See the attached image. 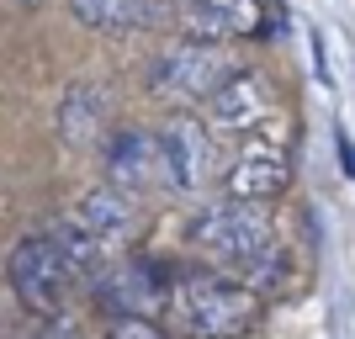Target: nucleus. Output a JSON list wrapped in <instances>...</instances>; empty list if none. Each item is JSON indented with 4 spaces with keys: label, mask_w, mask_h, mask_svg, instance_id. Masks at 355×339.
Instances as JSON below:
<instances>
[{
    "label": "nucleus",
    "mask_w": 355,
    "mask_h": 339,
    "mask_svg": "<svg viewBox=\"0 0 355 339\" xmlns=\"http://www.w3.org/2000/svg\"><path fill=\"white\" fill-rule=\"evenodd\" d=\"M191 244H202V250L212 254H228V260H250V254H260L270 244V218L260 212V202H250V196H223V202L202 207L191 218Z\"/></svg>",
    "instance_id": "3"
},
{
    "label": "nucleus",
    "mask_w": 355,
    "mask_h": 339,
    "mask_svg": "<svg viewBox=\"0 0 355 339\" xmlns=\"http://www.w3.org/2000/svg\"><path fill=\"white\" fill-rule=\"evenodd\" d=\"M21 6H32V0H21Z\"/></svg>",
    "instance_id": "18"
},
{
    "label": "nucleus",
    "mask_w": 355,
    "mask_h": 339,
    "mask_svg": "<svg viewBox=\"0 0 355 339\" xmlns=\"http://www.w3.org/2000/svg\"><path fill=\"white\" fill-rule=\"evenodd\" d=\"M282 186H286V154H276V148H250L228 170V191L250 196V202H270Z\"/></svg>",
    "instance_id": "12"
},
{
    "label": "nucleus",
    "mask_w": 355,
    "mask_h": 339,
    "mask_svg": "<svg viewBox=\"0 0 355 339\" xmlns=\"http://www.w3.org/2000/svg\"><path fill=\"white\" fill-rule=\"evenodd\" d=\"M340 159H345V175H355V148H350V138H340Z\"/></svg>",
    "instance_id": "17"
},
{
    "label": "nucleus",
    "mask_w": 355,
    "mask_h": 339,
    "mask_svg": "<svg viewBox=\"0 0 355 339\" xmlns=\"http://www.w3.org/2000/svg\"><path fill=\"white\" fill-rule=\"evenodd\" d=\"M106 122H112V90L96 85V80H80V85L64 90L59 101V138L74 148L106 138Z\"/></svg>",
    "instance_id": "10"
},
{
    "label": "nucleus",
    "mask_w": 355,
    "mask_h": 339,
    "mask_svg": "<svg viewBox=\"0 0 355 339\" xmlns=\"http://www.w3.org/2000/svg\"><path fill=\"white\" fill-rule=\"evenodd\" d=\"M69 11L96 32H122V27H138L148 16H159L154 0H69Z\"/></svg>",
    "instance_id": "14"
},
{
    "label": "nucleus",
    "mask_w": 355,
    "mask_h": 339,
    "mask_svg": "<svg viewBox=\"0 0 355 339\" xmlns=\"http://www.w3.org/2000/svg\"><path fill=\"white\" fill-rule=\"evenodd\" d=\"M159 138H164V159H170V186L175 191H202L212 180V164H218L207 128L191 117H175L159 128Z\"/></svg>",
    "instance_id": "8"
},
{
    "label": "nucleus",
    "mask_w": 355,
    "mask_h": 339,
    "mask_svg": "<svg viewBox=\"0 0 355 339\" xmlns=\"http://www.w3.org/2000/svg\"><path fill=\"white\" fill-rule=\"evenodd\" d=\"M234 74V59L218 37H196L186 32L180 43H170L159 59L148 64V90L170 96V101H207L212 90Z\"/></svg>",
    "instance_id": "1"
},
{
    "label": "nucleus",
    "mask_w": 355,
    "mask_h": 339,
    "mask_svg": "<svg viewBox=\"0 0 355 339\" xmlns=\"http://www.w3.org/2000/svg\"><path fill=\"white\" fill-rule=\"evenodd\" d=\"M43 234H48V238H53V244L64 250V260L74 266V276H85V270L96 276V270H101V260L112 254V244H106V238L96 234V228H85V223L74 218V212H69V218H59V223H48Z\"/></svg>",
    "instance_id": "13"
},
{
    "label": "nucleus",
    "mask_w": 355,
    "mask_h": 339,
    "mask_svg": "<svg viewBox=\"0 0 355 339\" xmlns=\"http://www.w3.org/2000/svg\"><path fill=\"white\" fill-rule=\"evenodd\" d=\"M112 339H164V334H159L154 324H148V318H117Z\"/></svg>",
    "instance_id": "15"
},
{
    "label": "nucleus",
    "mask_w": 355,
    "mask_h": 339,
    "mask_svg": "<svg viewBox=\"0 0 355 339\" xmlns=\"http://www.w3.org/2000/svg\"><path fill=\"white\" fill-rule=\"evenodd\" d=\"M159 302H170V292H164L154 266L112 260L106 270H96V308L112 313V318H154Z\"/></svg>",
    "instance_id": "5"
},
{
    "label": "nucleus",
    "mask_w": 355,
    "mask_h": 339,
    "mask_svg": "<svg viewBox=\"0 0 355 339\" xmlns=\"http://www.w3.org/2000/svg\"><path fill=\"white\" fill-rule=\"evenodd\" d=\"M207 117L223 133H254L270 117V90L260 74H228L218 90L207 96Z\"/></svg>",
    "instance_id": "9"
},
{
    "label": "nucleus",
    "mask_w": 355,
    "mask_h": 339,
    "mask_svg": "<svg viewBox=\"0 0 355 339\" xmlns=\"http://www.w3.org/2000/svg\"><path fill=\"white\" fill-rule=\"evenodd\" d=\"M6 276H11V292L21 297L32 313H59L74 266L64 260V250L48 234H32V238H16V244H11Z\"/></svg>",
    "instance_id": "4"
},
{
    "label": "nucleus",
    "mask_w": 355,
    "mask_h": 339,
    "mask_svg": "<svg viewBox=\"0 0 355 339\" xmlns=\"http://www.w3.org/2000/svg\"><path fill=\"white\" fill-rule=\"evenodd\" d=\"M270 27H282V16L270 21V0H191V11H186V32L218 37V43L266 37Z\"/></svg>",
    "instance_id": "7"
},
{
    "label": "nucleus",
    "mask_w": 355,
    "mask_h": 339,
    "mask_svg": "<svg viewBox=\"0 0 355 339\" xmlns=\"http://www.w3.org/2000/svg\"><path fill=\"white\" fill-rule=\"evenodd\" d=\"M37 339H74V329H69V324H48Z\"/></svg>",
    "instance_id": "16"
},
{
    "label": "nucleus",
    "mask_w": 355,
    "mask_h": 339,
    "mask_svg": "<svg viewBox=\"0 0 355 339\" xmlns=\"http://www.w3.org/2000/svg\"><path fill=\"white\" fill-rule=\"evenodd\" d=\"M170 302H175V318L191 339H234L239 329L254 324V292L234 286V281H218V276L186 281Z\"/></svg>",
    "instance_id": "2"
},
{
    "label": "nucleus",
    "mask_w": 355,
    "mask_h": 339,
    "mask_svg": "<svg viewBox=\"0 0 355 339\" xmlns=\"http://www.w3.org/2000/svg\"><path fill=\"white\" fill-rule=\"evenodd\" d=\"M74 218L85 223V228H96V234L117 250L122 238L133 234V202H128V186H117V180H106V186H96V191H85L80 202H74Z\"/></svg>",
    "instance_id": "11"
},
{
    "label": "nucleus",
    "mask_w": 355,
    "mask_h": 339,
    "mask_svg": "<svg viewBox=\"0 0 355 339\" xmlns=\"http://www.w3.org/2000/svg\"><path fill=\"white\" fill-rule=\"evenodd\" d=\"M106 180H117L128 191H148V186H170V159H164V138L148 128H117L106 138Z\"/></svg>",
    "instance_id": "6"
}]
</instances>
